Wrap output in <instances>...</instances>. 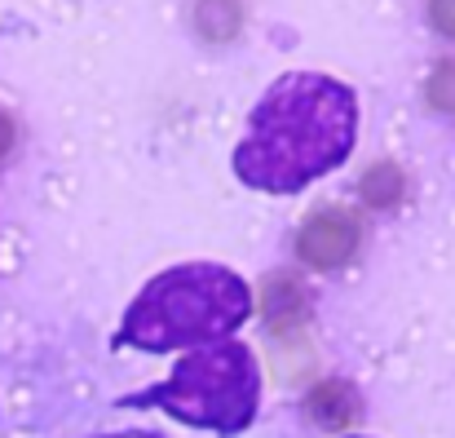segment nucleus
Segmentation results:
<instances>
[{
    "label": "nucleus",
    "instance_id": "1",
    "mask_svg": "<svg viewBox=\"0 0 455 438\" xmlns=\"http://www.w3.org/2000/svg\"><path fill=\"white\" fill-rule=\"evenodd\" d=\"M358 142V93L327 71H283L252 107L230 168L266 195H297L336 173Z\"/></svg>",
    "mask_w": 455,
    "mask_h": 438
},
{
    "label": "nucleus",
    "instance_id": "7",
    "mask_svg": "<svg viewBox=\"0 0 455 438\" xmlns=\"http://www.w3.org/2000/svg\"><path fill=\"white\" fill-rule=\"evenodd\" d=\"M363 199L371 208H394L403 199V168L389 164V159L385 164H371L367 177H363Z\"/></svg>",
    "mask_w": 455,
    "mask_h": 438
},
{
    "label": "nucleus",
    "instance_id": "10",
    "mask_svg": "<svg viewBox=\"0 0 455 438\" xmlns=\"http://www.w3.org/2000/svg\"><path fill=\"white\" fill-rule=\"evenodd\" d=\"M13 138H18V129H13V120H9V116L0 111V159H4V155L13 150Z\"/></svg>",
    "mask_w": 455,
    "mask_h": 438
},
{
    "label": "nucleus",
    "instance_id": "9",
    "mask_svg": "<svg viewBox=\"0 0 455 438\" xmlns=\"http://www.w3.org/2000/svg\"><path fill=\"white\" fill-rule=\"evenodd\" d=\"M429 22L455 40V0H429Z\"/></svg>",
    "mask_w": 455,
    "mask_h": 438
},
{
    "label": "nucleus",
    "instance_id": "4",
    "mask_svg": "<svg viewBox=\"0 0 455 438\" xmlns=\"http://www.w3.org/2000/svg\"><path fill=\"white\" fill-rule=\"evenodd\" d=\"M358 248V222L345 213H314L297 235V253L314 271H336Z\"/></svg>",
    "mask_w": 455,
    "mask_h": 438
},
{
    "label": "nucleus",
    "instance_id": "6",
    "mask_svg": "<svg viewBox=\"0 0 455 438\" xmlns=\"http://www.w3.org/2000/svg\"><path fill=\"white\" fill-rule=\"evenodd\" d=\"M239 22H243V9L235 0H199L195 4V27L208 40H230L239 31Z\"/></svg>",
    "mask_w": 455,
    "mask_h": 438
},
{
    "label": "nucleus",
    "instance_id": "8",
    "mask_svg": "<svg viewBox=\"0 0 455 438\" xmlns=\"http://www.w3.org/2000/svg\"><path fill=\"white\" fill-rule=\"evenodd\" d=\"M429 102L434 107H455V62H438L434 80H429Z\"/></svg>",
    "mask_w": 455,
    "mask_h": 438
},
{
    "label": "nucleus",
    "instance_id": "5",
    "mask_svg": "<svg viewBox=\"0 0 455 438\" xmlns=\"http://www.w3.org/2000/svg\"><path fill=\"white\" fill-rule=\"evenodd\" d=\"M309 417L318 421V426H327V430H340V426H349V417L358 412V403H354V394H349V385H340V381H323L314 394H309Z\"/></svg>",
    "mask_w": 455,
    "mask_h": 438
},
{
    "label": "nucleus",
    "instance_id": "2",
    "mask_svg": "<svg viewBox=\"0 0 455 438\" xmlns=\"http://www.w3.org/2000/svg\"><path fill=\"white\" fill-rule=\"evenodd\" d=\"M252 314V288L239 271L221 262H181L159 271L124 310L116 345H133L147 354L199 350L212 341H230Z\"/></svg>",
    "mask_w": 455,
    "mask_h": 438
},
{
    "label": "nucleus",
    "instance_id": "11",
    "mask_svg": "<svg viewBox=\"0 0 455 438\" xmlns=\"http://www.w3.org/2000/svg\"><path fill=\"white\" fill-rule=\"evenodd\" d=\"M98 438H164L155 430H120V434H98Z\"/></svg>",
    "mask_w": 455,
    "mask_h": 438
},
{
    "label": "nucleus",
    "instance_id": "3",
    "mask_svg": "<svg viewBox=\"0 0 455 438\" xmlns=\"http://www.w3.org/2000/svg\"><path fill=\"white\" fill-rule=\"evenodd\" d=\"M261 403V368L243 341H212L177 359L168 381L151 390L124 394L120 408H159L190 430L243 434L257 421Z\"/></svg>",
    "mask_w": 455,
    "mask_h": 438
}]
</instances>
